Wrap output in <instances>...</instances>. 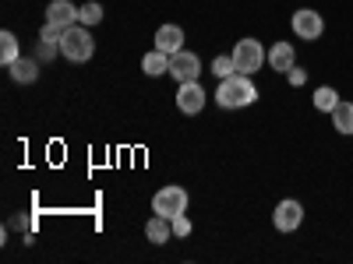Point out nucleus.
<instances>
[{"mask_svg": "<svg viewBox=\"0 0 353 264\" xmlns=\"http://www.w3.org/2000/svg\"><path fill=\"white\" fill-rule=\"evenodd\" d=\"M258 99V88L251 81V74H230L216 85V102L223 109H244Z\"/></svg>", "mask_w": 353, "mask_h": 264, "instance_id": "nucleus-1", "label": "nucleus"}, {"mask_svg": "<svg viewBox=\"0 0 353 264\" xmlns=\"http://www.w3.org/2000/svg\"><path fill=\"white\" fill-rule=\"evenodd\" d=\"M92 53H96V39L92 32H88V25H71L68 32H61V56L71 64H85V60H92Z\"/></svg>", "mask_w": 353, "mask_h": 264, "instance_id": "nucleus-2", "label": "nucleus"}, {"mask_svg": "<svg viewBox=\"0 0 353 264\" xmlns=\"http://www.w3.org/2000/svg\"><path fill=\"white\" fill-rule=\"evenodd\" d=\"M233 64H237V74H258L265 64H269V50H265L258 39H241L237 46H233Z\"/></svg>", "mask_w": 353, "mask_h": 264, "instance_id": "nucleus-3", "label": "nucleus"}, {"mask_svg": "<svg viewBox=\"0 0 353 264\" xmlns=\"http://www.w3.org/2000/svg\"><path fill=\"white\" fill-rule=\"evenodd\" d=\"M290 28H293V36H297V39L314 43V39H321V32H325V18H321L314 8H301V11H293Z\"/></svg>", "mask_w": 353, "mask_h": 264, "instance_id": "nucleus-4", "label": "nucleus"}, {"mask_svg": "<svg viewBox=\"0 0 353 264\" xmlns=\"http://www.w3.org/2000/svg\"><path fill=\"white\" fill-rule=\"evenodd\" d=\"M152 212L163 215V219H176L188 212V190L184 187H163L156 197H152Z\"/></svg>", "mask_w": 353, "mask_h": 264, "instance_id": "nucleus-5", "label": "nucleus"}, {"mask_svg": "<svg viewBox=\"0 0 353 264\" xmlns=\"http://www.w3.org/2000/svg\"><path fill=\"white\" fill-rule=\"evenodd\" d=\"M272 226H276L279 232H297V229L304 226V204L293 201V197L279 201L276 212H272Z\"/></svg>", "mask_w": 353, "mask_h": 264, "instance_id": "nucleus-6", "label": "nucleus"}, {"mask_svg": "<svg viewBox=\"0 0 353 264\" xmlns=\"http://www.w3.org/2000/svg\"><path fill=\"white\" fill-rule=\"evenodd\" d=\"M201 74V60H198V53L191 50H181V53H173L170 56V78L181 85V81H198Z\"/></svg>", "mask_w": 353, "mask_h": 264, "instance_id": "nucleus-7", "label": "nucleus"}, {"mask_svg": "<svg viewBox=\"0 0 353 264\" xmlns=\"http://www.w3.org/2000/svg\"><path fill=\"white\" fill-rule=\"evenodd\" d=\"M205 96H209V92H205L198 81H181V88H176V109L194 116V113L205 109Z\"/></svg>", "mask_w": 353, "mask_h": 264, "instance_id": "nucleus-8", "label": "nucleus"}, {"mask_svg": "<svg viewBox=\"0 0 353 264\" xmlns=\"http://www.w3.org/2000/svg\"><path fill=\"white\" fill-rule=\"evenodd\" d=\"M46 25H53L57 32H68L71 25H78V8L71 0H50L46 8Z\"/></svg>", "mask_w": 353, "mask_h": 264, "instance_id": "nucleus-9", "label": "nucleus"}, {"mask_svg": "<svg viewBox=\"0 0 353 264\" xmlns=\"http://www.w3.org/2000/svg\"><path fill=\"white\" fill-rule=\"evenodd\" d=\"M269 67L276 74H290L297 67V50H293V43H272L269 46Z\"/></svg>", "mask_w": 353, "mask_h": 264, "instance_id": "nucleus-10", "label": "nucleus"}, {"mask_svg": "<svg viewBox=\"0 0 353 264\" xmlns=\"http://www.w3.org/2000/svg\"><path fill=\"white\" fill-rule=\"evenodd\" d=\"M156 50H163L166 56L184 50V28L181 25H159L156 28Z\"/></svg>", "mask_w": 353, "mask_h": 264, "instance_id": "nucleus-11", "label": "nucleus"}, {"mask_svg": "<svg viewBox=\"0 0 353 264\" xmlns=\"http://www.w3.org/2000/svg\"><path fill=\"white\" fill-rule=\"evenodd\" d=\"M145 236H149V243H166V240H173V222L163 219V215H152L149 222H145Z\"/></svg>", "mask_w": 353, "mask_h": 264, "instance_id": "nucleus-12", "label": "nucleus"}, {"mask_svg": "<svg viewBox=\"0 0 353 264\" xmlns=\"http://www.w3.org/2000/svg\"><path fill=\"white\" fill-rule=\"evenodd\" d=\"M8 71H11V78H14L18 85H32V81L39 78V64L28 60V56H18V60H14Z\"/></svg>", "mask_w": 353, "mask_h": 264, "instance_id": "nucleus-13", "label": "nucleus"}, {"mask_svg": "<svg viewBox=\"0 0 353 264\" xmlns=\"http://www.w3.org/2000/svg\"><path fill=\"white\" fill-rule=\"evenodd\" d=\"M141 71L149 74V78L170 74V56H166L163 50H152V53H145V56H141Z\"/></svg>", "mask_w": 353, "mask_h": 264, "instance_id": "nucleus-14", "label": "nucleus"}, {"mask_svg": "<svg viewBox=\"0 0 353 264\" xmlns=\"http://www.w3.org/2000/svg\"><path fill=\"white\" fill-rule=\"evenodd\" d=\"M21 56V46H18V36L11 32V28H4V32H0V64L4 67H11L14 60Z\"/></svg>", "mask_w": 353, "mask_h": 264, "instance_id": "nucleus-15", "label": "nucleus"}, {"mask_svg": "<svg viewBox=\"0 0 353 264\" xmlns=\"http://www.w3.org/2000/svg\"><path fill=\"white\" fill-rule=\"evenodd\" d=\"M339 102H343V99H339V92H336L332 85H321L318 92H314V109H318V113H332Z\"/></svg>", "mask_w": 353, "mask_h": 264, "instance_id": "nucleus-16", "label": "nucleus"}, {"mask_svg": "<svg viewBox=\"0 0 353 264\" xmlns=\"http://www.w3.org/2000/svg\"><path fill=\"white\" fill-rule=\"evenodd\" d=\"M332 127L339 134H353V102H339L332 109Z\"/></svg>", "mask_w": 353, "mask_h": 264, "instance_id": "nucleus-17", "label": "nucleus"}, {"mask_svg": "<svg viewBox=\"0 0 353 264\" xmlns=\"http://www.w3.org/2000/svg\"><path fill=\"white\" fill-rule=\"evenodd\" d=\"M78 21H81V25H88V28L99 25V21H103V8L96 4V0H88V4H81V8H78Z\"/></svg>", "mask_w": 353, "mask_h": 264, "instance_id": "nucleus-18", "label": "nucleus"}, {"mask_svg": "<svg viewBox=\"0 0 353 264\" xmlns=\"http://www.w3.org/2000/svg\"><path fill=\"white\" fill-rule=\"evenodd\" d=\"M209 71L216 74V81H223V78H230V74H237V64H233V56H216Z\"/></svg>", "mask_w": 353, "mask_h": 264, "instance_id": "nucleus-19", "label": "nucleus"}, {"mask_svg": "<svg viewBox=\"0 0 353 264\" xmlns=\"http://www.w3.org/2000/svg\"><path fill=\"white\" fill-rule=\"evenodd\" d=\"M173 222V236H191V215L184 212V215H176V219H170Z\"/></svg>", "mask_w": 353, "mask_h": 264, "instance_id": "nucleus-20", "label": "nucleus"}, {"mask_svg": "<svg viewBox=\"0 0 353 264\" xmlns=\"http://www.w3.org/2000/svg\"><path fill=\"white\" fill-rule=\"evenodd\" d=\"M39 43H46V46H61V32H57L53 25H43V28H39Z\"/></svg>", "mask_w": 353, "mask_h": 264, "instance_id": "nucleus-21", "label": "nucleus"}, {"mask_svg": "<svg viewBox=\"0 0 353 264\" xmlns=\"http://www.w3.org/2000/svg\"><path fill=\"white\" fill-rule=\"evenodd\" d=\"M286 78H290V85H293V88H301V85L307 81V71H304V67H293Z\"/></svg>", "mask_w": 353, "mask_h": 264, "instance_id": "nucleus-22", "label": "nucleus"}]
</instances>
